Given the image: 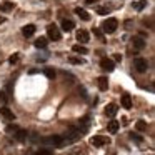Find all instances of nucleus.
I'll list each match as a JSON object with an SVG mask.
<instances>
[{
    "label": "nucleus",
    "instance_id": "f257e3e1",
    "mask_svg": "<svg viewBox=\"0 0 155 155\" xmlns=\"http://www.w3.org/2000/svg\"><path fill=\"white\" fill-rule=\"evenodd\" d=\"M38 143L48 145V147H62L64 143V135H48V137H40Z\"/></svg>",
    "mask_w": 155,
    "mask_h": 155
},
{
    "label": "nucleus",
    "instance_id": "f03ea898",
    "mask_svg": "<svg viewBox=\"0 0 155 155\" xmlns=\"http://www.w3.org/2000/svg\"><path fill=\"white\" fill-rule=\"evenodd\" d=\"M117 27H118V20H117L115 17L107 18V20L102 24V28H104L105 34H114V32L117 30Z\"/></svg>",
    "mask_w": 155,
    "mask_h": 155
},
{
    "label": "nucleus",
    "instance_id": "7ed1b4c3",
    "mask_svg": "<svg viewBox=\"0 0 155 155\" xmlns=\"http://www.w3.org/2000/svg\"><path fill=\"white\" fill-rule=\"evenodd\" d=\"M47 35H48V38H50V40H55V42L62 38V32H60V28H58L55 24H50L47 27Z\"/></svg>",
    "mask_w": 155,
    "mask_h": 155
},
{
    "label": "nucleus",
    "instance_id": "20e7f679",
    "mask_svg": "<svg viewBox=\"0 0 155 155\" xmlns=\"http://www.w3.org/2000/svg\"><path fill=\"white\" fill-rule=\"evenodd\" d=\"M134 68L138 72V74H143V72L148 70V62L145 60V58H142V57H137L134 60Z\"/></svg>",
    "mask_w": 155,
    "mask_h": 155
},
{
    "label": "nucleus",
    "instance_id": "39448f33",
    "mask_svg": "<svg viewBox=\"0 0 155 155\" xmlns=\"http://www.w3.org/2000/svg\"><path fill=\"white\" fill-rule=\"evenodd\" d=\"M90 142H92V145H94V147H104V145L110 143V138L104 137V135H95V137H92Z\"/></svg>",
    "mask_w": 155,
    "mask_h": 155
},
{
    "label": "nucleus",
    "instance_id": "423d86ee",
    "mask_svg": "<svg viewBox=\"0 0 155 155\" xmlns=\"http://www.w3.org/2000/svg\"><path fill=\"white\" fill-rule=\"evenodd\" d=\"M132 45H134L135 50H143L145 45H147V40H145L143 37H134V40H132Z\"/></svg>",
    "mask_w": 155,
    "mask_h": 155
},
{
    "label": "nucleus",
    "instance_id": "0eeeda50",
    "mask_svg": "<svg viewBox=\"0 0 155 155\" xmlns=\"http://www.w3.org/2000/svg\"><path fill=\"white\" fill-rule=\"evenodd\" d=\"M100 67H102V70L112 72L115 68V64H114V60H110V58H102V60H100Z\"/></svg>",
    "mask_w": 155,
    "mask_h": 155
},
{
    "label": "nucleus",
    "instance_id": "6e6552de",
    "mask_svg": "<svg viewBox=\"0 0 155 155\" xmlns=\"http://www.w3.org/2000/svg\"><path fill=\"white\" fill-rule=\"evenodd\" d=\"M0 115H2L4 118H7V120H15L14 112H12L8 107H5V105H4V107H0Z\"/></svg>",
    "mask_w": 155,
    "mask_h": 155
},
{
    "label": "nucleus",
    "instance_id": "1a4fd4ad",
    "mask_svg": "<svg viewBox=\"0 0 155 155\" xmlns=\"http://www.w3.org/2000/svg\"><path fill=\"white\" fill-rule=\"evenodd\" d=\"M14 137L17 142H24L27 140V130H22V128H17V130L14 132Z\"/></svg>",
    "mask_w": 155,
    "mask_h": 155
},
{
    "label": "nucleus",
    "instance_id": "9d476101",
    "mask_svg": "<svg viewBox=\"0 0 155 155\" xmlns=\"http://www.w3.org/2000/svg\"><path fill=\"white\" fill-rule=\"evenodd\" d=\"M77 40L80 42V44H87V42L90 40V35H88V32H87V30L77 32Z\"/></svg>",
    "mask_w": 155,
    "mask_h": 155
},
{
    "label": "nucleus",
    "instance_id": "9b49d317",
    "mask_svg": "<svg viewBox=\"0 0 155 155\" xmlns=\"http://www.w3.org/2000/svg\"><path fill=\"white\" fill-rule=\"evenodd\" d=\"M74 28H75V24L72 20H67V18L62 20V30H64V32H72Z\"/></svg>",
    "mask_w": 155,
    "mask_h": 155
},
{
    "label": "nucleus",
    "instance_id": "f8f14e48",
    "mask_svg": "<svg viewBox=\"0 0 155 155\" xmlns=\"http://www.w3.org/2000/svg\"><path fill=\"white\" fill-rule=\"evenodd\" d=\"M22 34H24L25 37H32V35L35 34V25H32V24L25 25V27L22 28Z\"/></svg>",
    "mask_w": 155,
    "mask_h": 155
},
{
    "label": "nucleus",
    "instance_id": "ddd939ff",
    "mask_svg": "<svg viewBox=\"0 0 155 155\" xmlns=\"http://www.w3.org/2000/svg\"><path fill=\"white\" fill-rule=\"evenodd\" d=\"M117 112H118V107L115 104H110L105 108V115H107V117H114V115H117Z\"/></svg>",
    "mask_w": 155,
    "mask_h": 155
},
{
    "label": "nucleus",
    "instance_id": "4468645a",
    "mask_svg": "<svg viewBox=\"0 0 155 155\" xmlns=\"http://www.w3.org/2000/svg\"><path fill=\"white\" fill-rule=\"evenodd\" d=\"M122 107L130 110L132 108V97L130 95H122Z\"/></svg>",
    "mask_w": 155,
    "mask_h": 155
},
{
    "label": "nucleus",
    "instance_id": "2eb2a0df",
    "mask_svg": "<svg viewBox=\"0 0 155 155\" xmlns=\"http://www.w3.org/2000/svg\"><path fill=\"white\" fill-rule=\"evenodd\" d=\"M75 14H77L78 17L82 18V20H85V22H87V20H90V15H88V12H85L84 8H80V7H77V8H75Z\"/></svg>",
    "mask_w": 155,
    "mask_h": 155
},
{
    "label": "nucleus",
    "instance_id": "dca6fc26",
    "mask_svg": "<svg viewBox=\"0 0 155 155\" xmlns=\"http://www.w3.org/2000/svg\"><path fill=\"white\" fill-rule=\"evenodd\" d=\"M34 45H35L37 48H45V47L48 45V40H47L45 37H40V38H37V40L34 42Z\"/></svg>",
    "mask_w": 155,
    "mask_h": 155
},
{
    "label": "nucleus",
    "instance_id": "f3484780",
    "mask_svg": "<svg viewBox=\"0 0 155 155\" xmlns=\"http://www.w3.org/2000/svg\"><path fill=\"white\" fill-rule=\"evenodd\" d=\"M108 132H110V134H115V132L118 130V128H120V122H117V120H112V122H108Z\"/></svg>",
    "mask_w": 155,
    "mask_h": 155
},
{
    "label": "nucleus",
    "instance_id": "a211bd4d",
    "mask_svg": "<svg viewBox=\"0 0 155 155\" xmlns=\"http://www.w3.org/2000/svg\"><path fill=\"white\" fill-rule=\"evenodd\" d=\"M97 82H98V88H100L102 92L108 88V80H107V77H98Z\"/></svg>",
    "mask_w": 155,
    "mask_h": 155
},
{
    "label": "nucleus",
    "instance_id": "6ab92c4d",
    "mask_svg": "<svg viewBox=\"0 0 155 155\" xmlns=\"http://www.w3.org/2000/svg\"><path fill=\"white\" fill-rule=\"evenodd\" d=\"M14 2H5V4H0V12H10L14 10Z\"/></svg>",
    "mask_w": 155,
    "mask_h": 155
},
{
    "label": "nucleus",
    "instance_id": "aec40b11",
    "mask_svg": "<svg viewBox=\"0 0 155 155\" xmlns=\"http://www.w3.org/2000/svg\"><path fill=\"white\" fill-rule=\"evenodd\" d=\"M132 7H134L135 10H143V8L147 7V0H138V2H134Z\"/></svg>",
    "mask_w": 155,
    "mask_h": 155
},
{
    "label": "nucleus",
    "instance_id": "412c9836",
    "mask_svg": "<svg viewBox=\"0 0 155 155\" xmlns=\"http://www.w3.org/2000/svg\"><path fill=\"white\" fill-rule=\"evenodd\" d=\"M72 50L75 52V54H88V50H87V47H84V45H80V44H77V45H74L72 47Z\"/></svg>",
    "mask_w": 155,
    "mask_h": 155
},
{
    "label": "nucleus",
    "instance_id": "4be33fe9",
    "mask_svg": "<svg viewBox=\"0 0 155 155\" xmlns=\"http://www.w3.org/2000/svg\"><path fill=\"white\" fill-rule=\"evenodd\" d=\"M68 62L74 64V65H84L85 64V60H84V58H80V57H68Z\"/></svg>",
    "mask_w": 155,
    "mask_h": 155
},
{
    "label": "nucleus",
    "instance_id": "5701e85b",
    "mask_svg": "<svg viewBox=\"0 0 155 155\" xmlns=\"http://www.w3.org/2000/svg\"><path fill=\"white\" fill-rule=\"evenodd\" d=\"M135 127H137V130H140V132H145V130H147V124H145L143 120H138L137 124H135Z\"/></svg>",
    "mask_w": 155,
    "mask_h": 155
},
{
    "label": "nucleus",
    "instance_id": "b1692460",
    "mask_svg": "<svg viewBox=\"0 0 155 155\" xmlns=\"http://www.w3.org/2000/svg\"><path fill=\"white\" fill-rule=\"evenodd\" d=\"M45 75H47V78H54V77H55V70H54L52 67L45 68Z\"/></svg>",
    "mask_w": 155,
    "mask_h": 155
},
{
    "label": "nucleus",
    "instance_id": "393cba45",
    "mask_svg": "<svg viewBox=\"0 0 155 155\" xmlns=\"http://www.w3.org/2000/svg\"><path fill=\"white\" fill-rule=\"evenodd\" d=\"M52 153H54V150H50V148H40L37 152V155H52Z\"/></svg>",
    "mask_w": 155,
    "mask_h": 155
},
{
    "label": "nucleus",
    "instance_id": "a878e982",
    "mask_svg": "<svg viewBox=\"0 0 155 155\" xmlns=\"http://www.w3.org/2000/svg\"><path fill=\"white\" fill-rule=\"evenodd\" d=\"M108 8H105V7H100V8H97V14H100V15H107L108 14Z\"/></svg>",
    "mask_w": 155,
    "mask_h": 155
},
{
    "label": "nucleus",
    "instance_id": "bb28decb",
    "mask_svg": "<svg viewBox=\"0 0 155 155\" xmlns=\"http://www.w3.org/2000/svg\"><path fill=\"white\" fill-rule=\"evenodd\" d=\"M8 62H10V64H17L18 62V54H14L10 58H8Z\"/></svg>",
    "mask_w": 155,
    "mask_h": 155
},
{
    "label": "nucleus",
    "instance_id": "cd10ccee",
    "mask_svg": "<svg viewBox=\"0 0 155 155\" xmlns=\"http://www.w3.org/2000/svg\"><path fill=\"white\" fill-rule=\"evenodd\" d=\"M17 125H8V127H7V132H8V134H12V132H15V130H17Z\"/></svg>",
    "mask_w": 155,
    "mask_h": 155
},
{
    "label": "nucleus",
    "instance_id": "c85d7f7f",
    "mask_svg": "<svg viewBox=\"0 0 155 155\" xmlns=\"http://www.w3.org/2000/svg\"><path fill=\"white\" fill-rule=\"evenodd\" d=\"M132 140H135V142H138V143H142V142H143V138L138 137V135H132Z\"/></svg>",
    "mask_w": 155,
    "mask_h": 155
},
{
    "label": "nucleus",
    "instance_id": "c756f323",
    "mask_svg": "<svg viewBox=\"0 0 155 155\" xmlns=\"http://www.w3.org/2000/svg\"><path fill=\"white\" fill-rule=\"evenodd\" d=\"M94 34H95V35H97V37H98V38H102V37H104V35H102V32H100V30H98V28H94Z\"/></svg>",
    "mask_w": 155,
    "mask_h": 155
},
{
    "label": "nucleus",
    "instance_id": "7c9ffc66",
    "mask_svg": "<svg viewBox=\"0 0 155 155\" xmlns=\"http://www.w3.org/2000/svg\"><path fill=\"white\" fill-rule=\"evenodd\" d=\"M97 0H85V4H88V5H94Z\"/></svg>",
    "mask_w": 155,
    "mask_h": 155
},
{
    "label": "nucleus",
    "instance_id": "2f4dec72",
    "mask_svg": "<svg viewBox=\"0 0 155 155\" xmlns=\"http://www.w3.org/2000/svg\"><path fill=\"white\" fill-rule=\"evenodd\" d=\"M114 58H115V60H117V62H120V60H122V55H118V54H117V55H115Z\"/></svg>",
    "mask_w": 155,
    "mask_h": 155
},
{
    "label": "nucleus",
    "instance_id": "473e14b6",
    "mask_svg": "<svg viewBox=\"0 0 155 155\" xmlns=\"http://www.w3.org/2000/svg\"><path fill=\"white\" fill-rule=\"evenodd\" d=\"M4 22H5V18H4V17H0V24H4Z\"/></svg>",
    "mask_w": 155,
    "mask_h": 155
},
{
    "label": "nucleus",
    "instance_id": "72a5a7b5",
    "mask_svg": "<svg viewBox=\"0 0 155 155\" xmlns=\"http://www.w3.org/2000/svg\"><path fill=\"white\" fill-rule=\"evenodd\" d=\"M0 62H2V57H0Z\"/></svg>",
    "mask_w": 155,
    "mask_h": 155
}]
</instances>
